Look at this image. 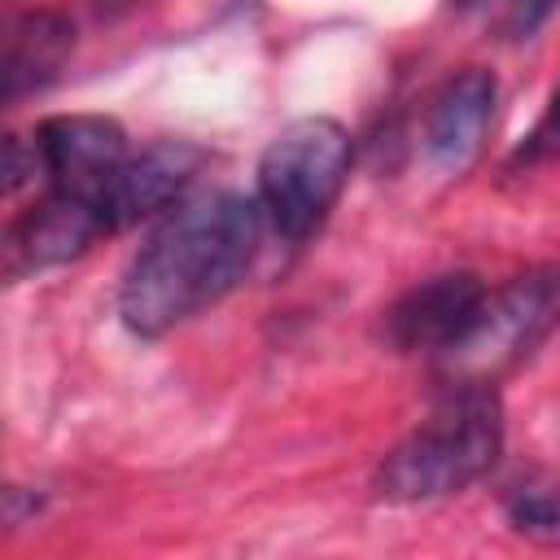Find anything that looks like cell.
Masks as SVG:
<instances>
[{"label": "cell", "mask_w": 560, "mask_h": 560, "mask_svg": "<svg viewBox=\"0 0 560 560\" xmlns=\"http://www.w3.org/2000/svg\"><path fill=\"white\" fill-rule=\"evenodd\" d=\"M262 206L245 192H197L171 206L122 271L118 319L153 341L223 302L254 267L262 245Z\"/></svg>", "instance_id": "6da1fadb"}, {"label": "cell", "mask_w": 560, "mask_h": 560, "mask_svg": "<svg viewBox=\"0 0 560 560\" xmlns=\"http://www.w3.org/2000/svg\"><path fill=\"white\" fill-rule=\"evenodd\" d=\"M503 451V402L494 381H446L433 411L376 464L385 503H433L481 481Z\"/></svg>", "instance_id": "7a4b0ae2"}, {"label": "cell", "mask_w": 560, "mask_h": 560, "mask_svg": "<svg viewBox=\"0 0 560 560\" xmlns=\"http://www.w3.org/2000/svg\"><path fill=\"white\" fill-rule=\"evenodd\" d=\"M354 144L332 118H298L258 158V206L284 245L311 241L350 179Z\"/></svg>", "instance_id": "3957f363"}, {"label": "cell", "mask_w": 560, "mask_h": 560, "mask_svg": "<svg viewBox=\"0 0 560 560\" xmlns=\"http://www.w3.org/2000/svg\"><path fill=\"white\" fill-rule=\"evenodd\" d=\"M556 328H560V262H542L490 289L477 328L438 368L446 381H494L499 372L525 363Z\"/></svg>", "instance_id": "277c9868"}, {"label": "cell", "mask_w": 560, "mask_h": 560, "mask_svg": "<svg viewBox=\"0 0 560 560\" xmlns=\"http://www.w3.org/2000/svg\"><path fill=\"white\" fill-rule=\"evenodd\" d=\"M31 140H35L44 188L92 201L105 214V197L122 162L131 158L127 131L105 114H57V118H44Z\"/></svg>", "instance_id": "5b68a950"}, {"label": "cell", "mask_w": 560, "mask_h": 560, "mask_svg": "<svg viewBox=\"0 0 560 560\" xmlns=\"http://www.w3.org/2000/svg\"><path fill=\"white\" fill-rule=\"evenodd\" d=\"M490 284L477 271H438L411 284L385 311V341L398 354H424L446 363L481 319Z\"/></svg>", "instance_id": "8992f818"}, {"label": "cell", "mask_w": 560, "mask_h": 560, "mask_svg": "<svg viewBox=\"0 0 560 560\" xmlns=\"http://www.w3.org/2000/svg\"><path fill=\"white\" fill-rule=\"evenodd\" d=\"M101 236H109L101 206L44 188V197L4 228V280H26L66 267L83 258Z\"/></svg>", "instance_id": "52a82bcc"}, {"label": "cell", "mask_w": 560, "mask_h": 560, "mask_svg": "<svg viewBox=\"0 0 560 560\" xmlns=\"http://www.w3.org/2000/svg\"><path fill=\"white\" fill-rule=\"evenodd\" d=\"M494 101H499V83L486 66H464L433 92L424 114V136H420L429 171L464 175L477 162L494 118Z\"/></svg>", "instance_id": "ba28073f"}, {"label": "cell", "mask_w": 560, "mask_h": 560, "mask_svg": "<svg viewBox=\"0 0 560 560\" xmlns=\"http://www.w3.org/2000/svg\"><path fill=\"white\" fill-rule=\"evenodd\" d=\"M201 158L206 153L188 140H153L144 149H131V158L122 162V171L105 197L109 236L179 206L188 197V184L201 171Z\"/></svg>", "instance_id": "9c48e42d"}, {"label": "cell", "mask_w": 560, "mask_h": 560, "mask_svg": "<svg viewBox=\"0 0 560 560\" xmlns=\"http://www.w3.org/2000/svg\"><path fill=\"white\" fill-rule=\"evenodd\" d=\"M74 52V22L57 9H26L4 31V105L44 92Z\"/></svg>", "instance_id": "30bf717a"}, {"label": "cell", "mask_w": 560, "mask_h": 560, "mask_svg": "<svg viewBox=\"0 0 560 560\" xmlns=\"http://www.w3.org/2000/svg\"><path fill=\"white\" fill-rule=\"evenodd\" d=\"M508 525L534 542H551L560 547V481H542V486H521L516 494H508L503 503Z\"/></svg>", "instance_id": "8fae6325"}, {"label": "cell", "mask_w": 560, "mask_h": 560, "mask_svg": "<svg viewBox=\"0 0 560 560\" xmlns=\"http://www.w3.org/2000/svg\"><path fill=\"white\" fill-rule=\"evenodd\" d=\"M556 158H560V88H556V96L547 101L542 118H538V122L521 136V144L508 153V171L521 175V171L547 166V162H556Z\"/></svg>", "instance_id": "7c38bea8"}, {"label": "cell", "mask_w": 560, "mask_h": 560, "mask_svg": "<svg viewBox=\"0 0 560 560\" xmlns=\"http://www.w3.org/2000/svg\"><path fill=\"white\" fill-rule=\"evenodd\" d=\"M556 4L560 0H494V26L508 39H529L556 13Z\"/></svg>", "instance_id": "4fadbf2b"}, {"label": "cell", "mask_w": 560, "mask_h": 560, "mask_svg": "<svg viewBox=\"0 0 560 560\" xmlns=\"http://www.w3.org/2000/svg\"><path fill=\"white\" fill-rule=\"evenodd\" d=\"M39 179V158H35V140L9 136L4 140V192L18 197L26 184Z\"/></svg>", "instance_id": "5bb4252c"}, {"label": "cell", "mask_w": 560, "mask_h": 560, "mask_svg": "<svg viewBox=\"0 0 560 560\" xmlns=\"http://www.w3.org/2000/svg\"><path fill=\"white\" fill-rule=\"evenodd\" d=\"M92 4H96V13H101V18H114V13H122V9H131L136 0H92Z\"/></svg>", "instance_id": "9a60e30c"}]
</instances>
